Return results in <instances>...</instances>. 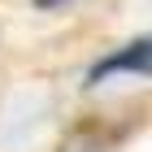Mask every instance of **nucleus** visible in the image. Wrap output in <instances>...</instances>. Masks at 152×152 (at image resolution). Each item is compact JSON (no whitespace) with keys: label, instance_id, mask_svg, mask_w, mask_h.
<instances>
[{"label":"nucleus","instance_id":"f257e3e1","mask_svg":"<svg viewBox=\"0 0 152 152\" xmlns=\"http://www.w3.org/2000/svg\"><path fill=\"white\" fill-rule=\"evenodd\" d=\"M109 74H148V39H135L122 52H113L109 61H100L91 70V83H104Z\"/></svg>","mask_w":152,"mask_h":152},{"label":"nucleus","instance_id":"f03ea898","mask_svg":"<svg viewBox=\"0 0 152 152\" xmlns=\"http://www.w3.org/2000/svg\"><path fill=\"white\" fill-rule=\"evenodd\" d=\"M35 4H39V9H52V4H61V0H35Z\"/></svg>","mask_w":152,"mask_h":152}]
</instances>
